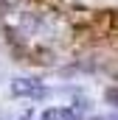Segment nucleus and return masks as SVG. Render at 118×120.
<instances>
[{
  "label": "nucleus",
  "mask_w": 118,
  "mask_h": 120,
  "mask_svg": "<svg viewBox=\"0 0 118 120\" xmlns=\"http://www.w3.org/2000/svg\"><path fill=\"white\" fill-rule=\"evenodd\" d=\"M11 95H17V98H42L45 90L34 78H14L11 81Z\"/></svg>",
  "instance_id": "f257e3e1"
},
{
  "label": "nucleus",
  "mask_w": 118,
  "mask_h": 120,
  "mask_svg": "<svg viewBox=\"0 0 118 120\" xmlns=\"http://www.w3.org/2000/svg\"><path fill=\"white\" fill-rule=\"evenodd\" d=\"M107 101H110V103H115V106H118V90H107Z\"/></svg>",
  "instance_id": "20e7f679"
},
{
  "label": "nucleus",
  "mask_w": 118,
  "mask_h": 120,
  "mask_svg": "<svg viewBox=\"0 0 118 120\" xmlns=\"http://www.w3.org/2000/svg\"><path fill=\"white\" fill-rule=\"evenodd\" d=\"M93 120H101V117H93Z\"/></svg>",
  "instance_id": "39448f33"
},
{
  "label": "nucleus",
  "mask_w": 118,
  "mask_h": 120,
  "mask_svg": "<svg viewBox=\"0 0 118 120\" xmlns=\"http://www.w3.org/2000/svg\"><path fill=\"white\" fill-rule=\"evenodd\" d=\"M39 120H59V109H56V106H51V109H45V112L39 115Z\"/></svg>",
  "instance_id": "7ed1b4c3"
},
{
  "label": "nucleus",
  "mask_w": 118,
  "mask_h": 120,
  "mask_svg": "<svg viewBox=\"0 0 118 120\" xmlns=\"http://www.w3.org/2000/svg\"><path fill=\"white\" fill-rule=\"evenodd\" d=\"M59 120H82V109L79 106H65V109H59Z\"/></svg>",
  "instance_id": "f03ea898"
}]
</instances>
